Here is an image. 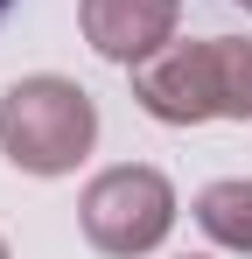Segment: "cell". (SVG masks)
<instances>
[{"mask_svg": "<svg viewBox=\"0 0 252 259\" xmlns=\"http://www.w3.org/2000/svg\"><path fill=\"white\" fill-rule=\"evenodd\" d=\"M133 98L161 126H203V119H252V42L210 35L175 42L133 63Z\"/></svg>", "mask_w": 252, "mask_h": 259, "instance_id": "cell-1", "label": "cell"}, {"mask_svg": "<svg viewBox=\"0 0 252 259\" xmlns=\"http://www.w3.org/2000/svg\"><path fill=\"white\" fill-rule=\"evenodd\" d=\"M98 140V105L70 77H21L0 98V154L21 175H70Z\"/></svg>", "mask_w": 252, "mask_h": 259, "instance_id": "cell-2", "label": "cell"}, {"mask_svg": "<svg viewBox=\"0 0 252 259\" xmlns=\"http://www.w3.org/2000/svg\"><path fill=\"white\" fill-rule=\"evenodd\" d=\"M77 224H84V238H91L105 259H140V252H154L168 238V224H175V189H168L161 168H140V161L105 168V175L84 182Z\"/></svg>", "mask_w": 252, "mask_h": 259, "instance_id": "cell-3", "label": "cell"}, {"mask_svg": "<svg viewBox=\"0 0 252 259\" xmlns=\"http://www.w3.org/2000/svg\"><path fill=\"white\" fill-rule=\"evenodd\" d=\"M77 21H84V42L126 70L175 42V0H77Z\"/></svg>", "mask_w": 252, "mask_h": 259, "instance_id": "cell-4", "label": "cell"}, {"mask_svg": "<svg viewBox=\"0 0 252 259\" xmlns=\"http://www.w3.org/2000/svg\"><path fill=\"white\" fill-rule=\"evenodd\" d=\"M196 224H203L210 245L252 252V182H245V175H224V182L196 189Z\"/></svg>", "mask_w": 252, "mask_h": 259, "instance_id": "cell-5", "label": "cell"}, {"mask_svg": "<svg viewBox=\"0 0 252 259\" xmlns=\"http://www.w3.org/2000/svg\"><path fill=\"white\" fill-rule=\"evenodd\" d=\"M7 14H14V0H0V21H7Z\"/></svg>", "mask_w": 252, "mask_h": 259, "instance_id": "cell-6", "label": "cell"}, {"mask_svg": "<svg viewBox=\"0 0 252 259\" xmlns=\"http://www.w3.org/2000/svg\"><path fill=\"white\" fill-rule=\"evenodd\" d=\"M0 259H7V238H0Z\"/></svg>", "mask_w": 252, "mask_h": 259, "instance_id": "cell-7", "label": "cell"}, {"mask_svg": "<svg viewBox=\"0 0 252 259\" xmlns=\"http://www.w3.org/2000/svg\"><path fill=\"white\" fill-rule=\"evenodd\" d=\"M238 7H245V14H252V0H238Z\"/></svg>", "mask_w": 252, "mask_h": 259, "instance_id": "cell-8", "label": "cell"}]
</instances>
